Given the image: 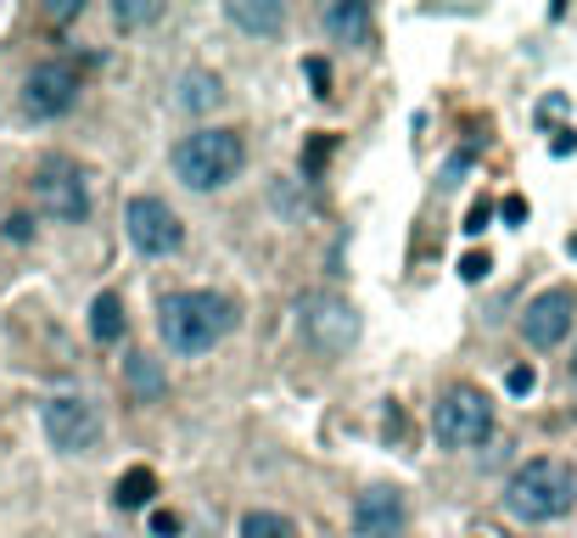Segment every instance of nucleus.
I'll list each match as a JSON object with an SVG mask.
<instances>
[{
  "label": "nucleus",
  "instance_id": "nucleus-1",
  "mask_svg": "<svg viewBox=\"0 0 577 538\" xmlns=\"http://www.w3.org/2000/svg\"><path fill=\"white\" fill-rule=\"evenodd\" d=\"M230 331H235V303L219 292H169L157 303V337L180 359L213 353Z\"/></svg>",
  "mask_w": 577,
  "mask_h": 538
},
{
  "label": "nucleus",
  "instance_id": "nucleus-2",
  "mask_svg": "<svg viewBox=\"0 0 577 538\" xmlns=\"http://www.w3.org/2000/svg\"><path fill=\"white\" fill-rule=\"evenodd\" d=\"M571 499H577V466L549 461V455L516 466V477L505 488V510L516 521H555V516L571 510Z\"/></svg>",
  "mask_w": 577,
  "mask_h": 538
},
{
  "label": "nucleus",
  "instance_id": "nucleus-3",
  "mask_svg": "<svg viewBox=\"0 0 577 538\" xmlns=\"http://www.w3.org/2000/svg\"><path fill=\"white\" fill-rule=\"evenodd\" d=\"M241 163H246V146L235 130H197L175 146V174L191 192H224L241 174Z\"/></svg>",
  "mask_w": 577,
  "mask_h": 538
},
{
  "label": "nucleus",
  "instance_id": "nucleus-4",
  "mask_svg": "<svg viewBox=\"0 0 577 538\" xmlns=\"http://www.w3.org/2000/svg\"><path fill=\"white\" fill-rule=\"evenodd\" d=\"M34 203L56 225H85L91 219V179H85V168L67 163V157H45L34 168Z\"/></svg>",
  "mask_w": 577,
  "mask_h": 538
},
{
  "label": "nucleus",
  "instance_id": "nucleus-5",
  "mask_svg": "<svg viewBox=\"0 0 577 538\" xmlns=\"http://www.w3.org/2000/svg\"><path fill=\"white\" fill-rule=\"evenodd\" d=\"M297 331L319 353H348L359 342V309L348 298H337V292H308L297 303Z\"/></svg>",
  "mask_w": 577,
  "mask_h": 538
},
{
  "label": "nucleus",
  "instance_id": "nucleus-6",
  "mask_svg": "<svg viewBox=\"0 0 577 538\" xmlns=\"http://www.w3.org/2000/svg\"><path fill=\"white\" fill-rule=\"evenodd\" d=\"M40 426L45 437L62 448V455H91L102 443V410L85 399V393H56L40 404Z\"/></svg>",
  "mask_w": 577,
  "mask_h": 538
},
{
  "label": "nucleus",
  "instance_id": "nucleus-7",
  "mask_svg": "<svg viewBox=\"0 0 577 538\" xmlns=\"http://www.w3.org/2000/svg\"><path fill=\"white\" fill-rule=\"evenodd\" d=\"M432 426H438V443L449 448H476L493 437V404L482 387H449L432 410Z\"/></svg>",
  "mask_w": 577,
  "mask_h": 538
},
{
  "label": "nucleus",
  "instance_id": "nucleus-8",
  "mask_svg": "<svg viewBox=\"0 0 577 538\" xmlns=\"http://www.w3.org/2000/svg\"><path fill=\"white\" fill-rule=\"evenodd\" d=\"M124 230H129V241L146 258H169V252L186 247V225H180V214L162 203V197H135L124 208Z\"/></svg>",
  "mask_w": 577,
  "mask_h": 538
},
{
  "label": "nucleus",
  "instance_id": "nucleus-9",
  "mask_svg": "<svg viewBox=\"0 0 577 538\" xmlns=\"http://www.w3.org/2000/svg\"><path fill=\"white\" fill-rule=\"evenodd\" d=\"M78 102V68L73 62H40L23 79V113L29 118H62Z\"/></svg>",
  "mask_w": 577,
  "mask_h": 538
},
{
  "label": "nucleus",
  "instance_id": "nucleus-10",
  "mask_svg": "<svg viewBox=\"0 0 577 538\" xmlns=\"http://www.w3.org/2000/svg\"><path fill=\"white\" fill-rule=\"evenodd\" d=\"M571 320H577V292L549 287V292H538V298L527 303V314H522V337H527L533 348H560L566 331H571Z\"/></svg>",
  "mask_w": 577,
  "mask_h": 538
},
{
  "label": "nucleus",
  "instance_id": "nucleus-11",
  "mask_svg": "<svg viewBox=\"0 0 577 538\" xmlns=\"http://www.w3.org/2000/svg\"><path fill=\"white\" fill-rule=\"evenodd\" d=\"M403 521H409V505H403L398 488H365V494L354 499V527H359V538H398Z\"/></svg>",
  "mask_w": 577,
  "mask_h": 538
},
{
  "label": "nucleus",
  "instance_id": "nucleus-12",
  "mask_svg": "<svg viewBox=\"0 0 577 538\" xmlns=\"http://www.w3.org/2000/svg\"><path fill=\"white\" fill-rule=\"evenodd\" d=\"M124 387H129L140 404L169 399V376H162V365H157L151 353H129V359H124Z\"/></svg>",
  "mask_w": 577,
  "mask_h": 538
},
{
  "label": "nucleus",
  "instance_id": "nucleus-13",
  "mask_svg": "<svg viewBox=\"0 0 577 538\" xmlns=\"http://www.w3.org/2000/svg\"><path fill=\"white\" fill-rule=\"evenodd\" d=\"M224 102V84H219V73H208V68H191L186 79H180V96H175V107L180 113H213Z\"/></svg>",
  "mask_w": 577,
  "mask_h": 538
},
{
  "label": "nucleus",
  "instance_id": "nucleus-14",
  "mask_svg": "<svg viewBox=\"0 0 577 538\" xmlns=\"http://www.w3.org/2000/svg\"><path fill=\"white\" fill-rule=\"evenodd\" d=\"M325 34L348 45H370V12L359 0H337V7H325Z\"/></svg>",
  "mask_w": 577,
  "mask_h": 538
},
{
  "label": "nucleus",
  "instance_id": "nucleus-15",
  "mask_svg": "<svg viewBox=\"0 0 577 538\" xmlns=\"http://www.w3.org/2000/svg\"><path fill=\"white\" fill-rule=\"evenodd\" d=\"M230 23L235 29H246V34H281V23H286V12L275 7V0H230Z\"/></svg>",
  "mask_w": 577,
  "mask_h": 538
},
{
  "label": "nucleus",
  "instance_id": "nucleus-16",
  "mask_svg": "<svg viewBox=\"0 0 577 538\" xmlns=\"http://www.w3.org/2000/svg\"><path fill=\"white\" fill-rule=\"evenodd\" d=\"M151 494H157V472L151 466H129L118 477V488H113V505L118 510H140V505H151Z\"/></svg>",
  "mask_w": 577,
  "mask_h": 538
},
{
  "label": "nucleus",
  "instance_id": "nucleus-17",
  "mask_svg": "<svg viewBox=\"0 0 577 538\" xmlns=\"http://www.w3.org/2000/svg\"><path fill=\"white\" fill-rule=\"evenodd\" d=\"M91 337H96V342H118V337H124V298H118V292H102V298L91 303Z\"/></svg>",
  "mask_w": 577,
  "mask_h": 538
},
{
  "label": "nucleus",
  "instance_id": "nucleus-18",
  "mask_svg": "<svg viewBox=\"0 0 577 538\" xmlns=\"http://www.w3.org/2000/svg\"><path fill=\"white\" fill-rule=\"evenodd\" d=\"M241 538H297V527L275 510H246L241 516Z\"/></svg>",
  "mask_w": 577,
  "mask_h": 538
},
{
  "label": "nucleus",
  "instance_id": "nucleus-19",
  "mask_svg": "<svg viewBox=\"0 0 577 538\" xmlns=\"http://www.w3.org/2000/svg\"><path fill=\"white\" fill-rule=\"evenodd\" d=\"M118 29H140V23H157L162 18V0H118L113 7Z\"/></svg>",
  "mask_w": 577,
  "mask_h": 538
},
{
  "label": "nucleus",
  "instance_id": "nucleus-20",
  "mask_svg": "<svg viewBox=\"0 0 577 538\" xmlns=\"http://www.w3.org/2000/svg\"><path fill=\"white\" fill-rule=\"evenodd\" d=\"M505 387H511V393H516V399H527V393H533V387H538V371H533V365H516V371H511V376H505Z\"/></svg>",
  "mask_w": 577,
  "mask_h": 538
},
{
  "label": "nucleus",
  "instance_id": "nucleus-21",
  "mask_svg": "<svg viewBox=\"0 0 577 538\" xmlns=\"http://www.w3.org/2000/svg\"><path fill=\"white\" fill-rule=\"evenodd\" d=\"M487 269H493V258H487V252H465V258H460V276H465V281H482Z\"/></svg>",
  "mask_w": 577,
  "mask_h": 538
},
{
  "label": "nucleus",
  "instance_id": "nucleus-22",
  "mask_svg": "<svg viewBox=\"0 0 577 538\" xmlns=\"http://www.w3.org/2000/svg\"><path fill=\"white\" fill-rule=\"evenodd\" d=\"M151 538H180V516L175 510H151Z\"/></svg>",
  "mask_w": 577,
  "mask_h": 538
},
{
  "label": "nucleus",
  "instance_id": "nucleus-23",
  "mask_svg": "<svg viewBox=\"0 0 577 538\" xmlns=\"http://www.w3.org/2000/svg\"><path fill=\"white\" fill-rule=\"evenodd\" d=\"M308 79H314V96H332V68L319 56H308Z\"/></svg>",
  "mask_w": 577,
  "mask_h": 538
},
{
  "label": "nucleus",
  "instance_id": "nucleus-24",
  "mask_svg": "<svg viewBox=\"0 0 577 538\" xmlns=\"http://www.w3.org/2000/svg\"><path fill=\"white\" fill-rule=\"evenodd\" d=\"M500 214H505L511 225H522V219H527V203H522V197H505V203H500Z\"/></svg>",
  "mask_w": 577,
  "mask_h": 538
},
{
  "label": "nucleus",
  "instance_id": "nucleus-25",
  "mask_svg": "<svg viewBox=\"0 0 577 538\" xmlns=\"http://www.w3.org/2000/svg\"><path fill=\"white\" fill-rule=\"evenodd\" d=\"M487 219H493V208H487V203H476V208H471V219H465V230H482Z\"/></svg>",
  "mask_w": 577,
  "mask_h": 538
},
{
  "label": "nucleus",
  "instance_id": "nucleus-26",
  "mask_svg": "<svg viewBox=\"0 0 577 538\" xmlns=\"http://www.w3.org/2000/svg\"><path fill=\"white\" fill-rule=\"evenodd\" d=\"M7 236H12V241H29V219H23V214H18V219H7Z\"/></svg>",
  "mask_w": 577,
  "mask_h": 538
},
{
  "label": "nucleus",
  "instance_id": "nucleus-27",
  "mask_svg": "<svg viewBox=\"0 0 577 538\" xmlns=\"http://www.w3.org/2000/svg\"><path fill=\"white\" fill-rule=\"evenodd\" d=\"M571 382H577V353H571Z\"/></svg>",
  "mask_w": 577,
  "mask_h": 538
},
{
  "label": "nucleus",
  "instance_id": "nucleus-28",
  "mask_svg": "<svg viewBox=\"0 0 577 538\" xmlns=\"http://www.w3.org/2000/svg\"><path fill=\"white\" fill-rule=\"evenodd\" d=\"M96 538H113V532H96Z\"/></svg>",
  "mask_w": 577,
  "mask_h": 538
},
{
  "label": "nucleus",
  "instance_id": "nucleus-29",
  "mask_svg": "<svg viewBox=\"0 0 577 538\" xmlns=\"http://www.w3.org/2000/svg\"><path fill=\"white\" fill-rule=\"evenodd\" d=\"M571 247H577V236H571Z\"/></svg>",
  "mask_w": 577,
  "mask_h": 538
}]
</instances>
